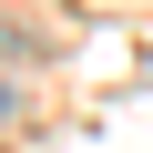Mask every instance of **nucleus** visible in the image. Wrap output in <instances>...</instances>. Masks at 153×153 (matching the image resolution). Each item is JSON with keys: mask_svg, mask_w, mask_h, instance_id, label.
<instances>
[{"mask_svg": "<svg viewBox=\"0 0 153 153\" xmlns=\"http://www.w3.org/2000/svg\"><path fill=\"white\" fill-rule=\"evenodd\" d=\"M10 112H21V92H10V82H0V123H10Z\"/></svg>", "mask_w": 153, "mask_h": 153, "instance_id": "1", "label": "nucleus"}]
</instances>
